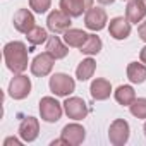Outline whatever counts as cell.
<instances>
[{
  "instance_id": "ac0fdd59",
  "label": "cell",
  "mask_w": 146,
  "mask_h": 146,
  "mask_svg": "<svg viewBox=\"0 0 146 146\" xmlns=\"http://www.w3.org/2000/svg\"><path fill=\"white\" fill-rule=\"evenodd\" d=\"M127 79L134 84H141L146 81V65L137 64V62H131L127 65Z\"/></svg>"
},
{
  "instance_id": "83f0119b",
  "label": "cell",
  "mask_w": 146,
  "mask_h": 146,
  "mask_svg": "<svg viewBox=\"0 0 146 146\" xmlns=\"http://www.w3.org/2000/svg\"><path fill=\"white\" fill-rule=\"evenodd\" d=\"M139 58H141V62L146 65V46L144 48H141V53H139Z\"/></svg>"
},
{
  "instance_id": "d4e9b609",
  "label": "cell",
  "mask_w": 146,
  "mask_h": 146,
  "mask_svg": "<svg viewBox=\"0 0 146 146\" xmlns=\"http://www.w3.org/2000/svg\"><path fill=\"white\" fill-rule=\"evenodd\" d=\"M52 5V0H29V7L38 12V14H45Z\"/></svg>"
},
{
  "instance_id": "484cf974",
  "label": "cell",
  "mask_w": 146,
  "mask_h": 146,
  "mask_svg": "<svg viewBox=\"0 0 146 146\" xmlns=\"http://www.w3.org/2000/svg\"><path fill=\"white\" fill-rule=\"evenodd\" d=\"M137 33H139V38H141L143 41H146V21L139 24V28H137Z\"/></svg>"
},
{
  "instance_id": "cb8c5ba5",
  "label": "cell",
  "mask_w": 146,
  "mask_h": 146,
  "mask_svg": "<svg viewBox=\"0 0 146 146\" xmlns=\"http://www.w3.org/2000/svg\"><path fill=\"white\" fill-rule=\"evenodd\" d=\"M129 110L137 119H146V98H137L129 105Z\"/></svg>"
},
{
  "instance_id": "277c9868",
  "label": "cell",
  "mask_w": 146,
  "mask_h": 146,
  "mask_svg": "<svg viewBox=\"0 0 146 146\" xmlns=\"http://www.w3.org/2000/svg\"><path fill=\"white\" fill-rule=\"evenodd\" d=\"M129 134H131V129H129V124L124 120V119H115L112 124H110V129H108V139L113 146H122L127 143L129 139Z\"/></svg>"
},
{
  "instance_id": "8992f818",
  "label": "cell",
  "mask_w": 146,
  "mask_h": 146,
  "mask_svg": "<svg viewBox=\"0 0 146 146\" xmlns=\"http://www.w3.org/2000/svg\"><path fill=\"white\" fill-rule=\"evenodd\" d=\"M31 93V81L24 74H17L9 83V95L14 100H24Z\"/></svg>"
},
{
  "instance_id": "d6986e66",
  "label": "cell",
  "mask_w": 146,
  "mask_h": 146,
  "mask_svg": "<svg viewBox=\"0 0 146 146\" xmlns=\"http://www.w3.org/2000/svg\"><path fill=\"white\" fill-rule=\"evenodd\" d=\"M90 35H86L83 29H67L64 33V41L67 43V46H76L81 48L84 45V41L88 40Z\"/></svg>"
},
{
  "instance_id": "4dcf8cb0",
  "label": "cell",
  "mask_w": 146,
  "mask_h": 146,
  "mask_svg": "<svg viewBox=\"0 0 146 146\" xmlns=\"http://www.w3.org/2000/svg\"><path fill=\"white\" fill-rule=\"evenodd\" d=\"M141 2H143V4H144V5H146V0H141Z\"/></svg>"
},
{
  "instance_id": "5b68a950",
  "label": "cell",
  "mask_w": 146,
  "mask_h": 146,
  "mask_svg": "<svg viewBox=\"0 0 146 146\" xmlns=\"http://www.w3.org/2000/svg\"><path fill=\"white\" fill-rule=\"evenodd\" d=\"M70 16L65 14L64 11H52L48 14L46 19V28L53 33V35H60L65 33L67 29H70Z\"/></svg>"
},
{
  "instance_id": "5bb4252c",
  "label": "cell",
  "mask_w": 146,
  "mask_h": 146,
  "mask_svg": "<svg viewBox=\"0 0 146 146\" xmlns=\"http://www.w3.org/2000/svg\"><path fill=\"white\" fill-rule=\"evenodd\" d=\"M14 28L19 33H24L26 35L29 29L35 28V17H33V14L28 9H19L14 14Z\"/></svg>"
},
{
  "instance_id": "7402d4cb",
  "label": "cell",
  "mask_w": 146,
  "mask_h": 146,
  "mask_svg": "<svg viewBox=\"0 0 146 146\" xmlns=\"http://www.w3.org/2000/svg\"><path fill=\"white\" fill-rule=\"evenodd\" d=\"M100 50H102V40H100V36H96V35H90L88 40L84 41V45L81 46V52L86 53V55H95V53H98Z\"/></svg>"
},
{
  "instance_id": "52a82bcc",
  "label": "cell",
  "mask_w": 146,
  "mask_h": 146,
  "mask_svg": "<svg viewBox=\"0 0 146 146\" xmlns=\"http://www.w3.org/2000/svg\"><path fill=\"white\" fill-rule=\"evenodd\" d=\"M64 110H65L69 119H74V120H83L88 115V112H90L86 102L83 98H78V96L67 98L64 102Z\"/></svg>"
},
{
  "instance_id": "ffe728a7",
  "label": "cell",
  "mask_w": 146,
  "mask_h": 146,
  "mask_svg": "<svg viewBox=\"0 0 146 146\" xmlns=\"http://www.w3.org/2000/svg\"><path fill=\"white\" fill-rule=\"evenodd\" d=\"M95 69H96V62H95L93 58H84V60L78 65V69H76V76H78L79 81H88V79L93 76Z\"/></svg>"
},
{
  "instance_id": "ba28073f",
  "label": "cell",
  "mask_w": 146,
  "mask_h": 146,
  "mask_svg": "<svg viewBox=\"0 0 146 146\" xmlns=\"http://www.w3.org/2000/svg\"><path fill=\"white\" fill-rule=\"evenodd\" d=\"M93 2L95 0H60V11L70 17H79L93 7Z\"/></svg>"
},
{
  "instance_id": "9a60e30c",
  "label": "cell",
  "mask_w": 146,
  "mask_h": 146,
  "mask_svg": "<svg viewBox=\"0 0 146 146\" xmlns=\"http://www.w3.org/2000/svg\"><path fill=\"white\" fill-rule=\"evenodd\" d=\"M125 16H127V21L129 23H141L146 16V5L141 2V0H131L127 4V9H125Z\"/></svg>"
},
{
  "instance_id": "3957f363",
  "label": "cell",
  "mask_w": 146,
  "mask_h": 146,
  "mask_svg": "<svg viewBox=\"0 0 146 146\" xmlns=\"http://www.w3.org/2000/svg\"><path fill=\"white\" fill-rule=\"evenodd\" d=\"M40 113L45 122L53 124L62 117V105L52 96H43L40 100Z\"/></svg>"
},
{
  "instance_id": "603a6c76",
  "label": "cell",
  "mask_w": 146,
  "mask_h": 146,
  "mask_svg": "<svg viewBox=\"0 0 146 146\" xmlns=\"http://www.w3.org/2000/svg\"><path fill=\"white\" fill-rule=\"evenodd\" d=\"M26 36H28V41H29L31 45H41L43 41L48 40L46 31H45L43 28H40V26H35L33 29H29V31L26 33Z\"/></svg>"
},
{
  "instance_id": "7c38bea8",
  "label": "cell",
  "mask_w": 146,
  "mask_h": 146,
  "mask_svg": "<svg viewBox=\"0 0 146 146\" xmlns=\"http://www.w3.org/2000/svg\"><path fill=\"white\" fill-rule=\"evenodd\" d=\"M38 132H40V124H38V119L35 117H24L21 125H19V136L23 141L26 143H31L38 137Z\"/></svg>"
},
{
  "instance_id": "6da1fadb",
  "label": "cell",
  "mask_w": 146,
  "mask_h": 146,
  "mask_svg": "<svg viewBox=\"0 0 146 146\" xmlns=\"http://www.w3.org/2000/svg\"><path fill=\"white\" fill-rule=\"evenodd\" d=\"M4 58L14 74H21L28 69V48L23 41H11L4 46Z\"/></svg>"
},
{
  "instance_id": "9c48e42d",
  "label": "cell",
  "mask_w": 146,
  "mask_h": 146,
  "mask_svg": "<svg viewBox=\"0 0 146 146\" xmlns=\"http://www.w3.org/2000/svg\"><path fill=\"white\" fill-rule=\"evenodd\" d=\"M53 62H55V58H53L48 52L40 53V55H36L35 60L31 62V72H33L35 76H38V78H45V76H48L50 72H52Z\"/></svg>"
},
{
  "instance_id": "2e32d148",
  "label": "cell",
  "mask_w": 146,
  "mask_h": 146,
  "mask_svg": "<svg viewBox=\"0 0 146 146\" xmlns=\"http://www.w3.org/2000/svg\"><path fill=\"white\" fill-rule=\"evenodd\" d=\"M90 91H91V96H93L95 100L102 102V100H107V98L110 96L112 86H110V83H108L107 79H102V78H100V79H95V81L91 83Z\"/></svg>"
},
{
  "instance_id": "f546056e",
  "label": "cell",
  "mask_w": 146,
  "mask_h": 146,
  "mask_svg": "<svg viewBox=\"0 0 146 146\" xmlns=\"http://www.w3.org/2000/svg\"><path fill=\"white\" fill-rule=\"evenodd\" d=\"M143 131H144V136H146V124H144V127H143Z\"/></svg>"
},
{
  "instance_id": "4316f807",
  "label": "cell",
  "mask_w": 146,
  "mask_h": 146,
  "mask_svg": "<svg viewBox=\"0 0 146 146\" xmlns=\"http://www.w3.org/2000/svg\"><path fill=\"white\" fill-rule=\"evenodd\" d=\"M21 146V141L19 139H16V137H7L5 141H4V146Z\"/></svg>"
},
{
  "instance_id": "30bf717a",
  "label": "cell",
  "mask_w": 146,
  "mask_h": 146,
  "mask_svg": "<svg viewBox=\"0 0 146 146\" xmlns=\"http://www.w3.org/2000/svg\"><path fill=\"white\" fill-rule=\"evenodd\" d=\"M84 24L91 31H102L107 26V12L100 7H91L84 16Z\"/></svg>"
},
{
  "instance_id": "8fae6325",
  "label": "cell",
  "mask_w": 146,
  "mask_h": 146,
  "mask_svg": "<svg viewBox=\"0 0 146 146\" xmlns=\"http://www.w3.org/2000/svg\"><path fill=\"white\" fill-rule=\"evenodd\" d=\"M84 137H86V131L79 124H67L62 129V139L69 146H78V144H81L84 141Z\"/></svg>"
},
{
  "instance_id": "e0dca14e",
  "label": "cell",
  "mask_w": 146,
  "mask_h": 146,
  "mask_svg": "<svg viewBox=\"0 0 146 146\" xmlns=\"http://www.w3.org/2000/svg\"><path fill=\"white\" fill-rule=\"evenodd\" d=\"M46 52L55 60H58V58H64L69 53V48L60 41L58 36H48V40H46Z\"/></svg>"
},
{
  "instance_id": "44dd1931",
  "label": "cell",
  "mask_w": 146,
  "mask_h": 146,
  "mask_svg": "<svg viewBox=\"0 0 146 146\" xmlns=\"http://www.w3.org/2000/svg\"><path fill=\"white\" fill-rule=\"evenodd\" d=\"M115 100H117L120 105L129 107V105L136 100V93H134L132 86H127V84L119 86V88H117V91H115Z\"/></svg>"
},
{
  "instance_id": "4fadbf2b",
  "label": "cell",
  "mask_w": 146,
  "mask_h": 146,
  "mask_svg": "<svg viewBox=\"0 0 146 146\" xmlns=\"http://www.w3.org/2000/svg\"><path fill=\"white\" fill-rule=\"evenodd\" d=\"M108 33L115 40H125L131 35V23L124 17H113L108 26Z\"/></svg>"
},
{
  "instance_id": "f1b7e54d",
  "label": "cell",
  "mask_w": 146,
  "mask_h": 146,
  "mask_svg": "<svg viewBox=\"0 0 146 146\" xmlns=\"http://www.w3.org/2000/svg\"><path fill=\"white\" fill-rule=\"evenodd\" d=\"M115 2V0H98V4H102V5H112Z\"/></svg>"
},
{
  "instance_id": "7a4b0ae2",
  "label": "cell",
  "mask_w": 146,
  "mask_h": 146,
  "mask_svg": "<svg viewBox=\"0 0 146 146\" xmlns=\"http://www.w3.org/2000/svg\"><path fill=\"white\" fill-rule=\"evenodd\" d=\"M74 90H76V83L67 74L58 72V74H53L50 78V91L57 96H69Z\"/></svg>"
}]
</instances>
